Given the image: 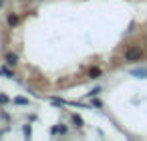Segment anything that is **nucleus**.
<instances>
[{
  "mask_svg": "<svg viewBox=\"0 0 147 141\" xmlns=\"http://www.w3.org/2000/svg\"><path fill=\"white\" fill-rule=\"evenodd\" d=\"M141 57H143V49H141V47H129V49L125 51V61H129V63L141 61Z\"/></svg>",
  "mask_w": 147,
  "mask_h": 141,
  "instance_id": "obj_1",
  "label": "nucleus"
},
{
  "mask_svg": "<svg viewBox=\"0 0 147 141\" xmlns=\"http://www.w3.org/2000/svg\"><path fill=\"white\" fill-rule=\"evenodd\" d=\"M131 75L139 77V79H147V69H135V71H131Z\"/></svg>",
  "mask_w": 147,
  "mask_h": 141,
  "instance_id": "obj_2",
  "label": "nucleus"
},
{
  "mask_svg": "<svg viewBox=\"0 0 147 141\" xmlns=\"http://www.w3.org/2000/svg\"><path fill=\"white\" fill-rule=\"evenodd\" d=\"M6 63H8V65H16V63H18V57H16L14 53H8V55H6Z\"/></svg>",
  "mask_w": 147,
  "mask_h": 141,
  "instance_id": "obj_3",
  "label": "nucleus"
},
{
  "mask_svg": "<svg viewBox=\"0 0 147 141\" xmlns=\"http://www.w3.org/2000/svg\"><path fill=\"white\" fill-rule=\"evenodd\" d=\"M8 24H10V26L18 24V16H16V14H10V16H8Z\"/></svg>",
  "mask_w": 147,
  "mask_h": 141,
  "instance_id": "obj_4",
  "label": "nucleus"
},
{
  "mask_svg": "<svg viewBox=\"0 0 147 141\" xmlns=\"http://www.w3.org/2000/svg\"><path fill=\"white\" fill-rule=\"evenodd\" d=\"M99 75H101V71H99V69H91V71H89V77H93V79H97Z\"/></svg>",
  "mask_w": 147,
  "mask_h": 141,
  "instance_id": "obj_5",
  "label": "nucleus"
},
{
  "mask_svg": "<svg viewBox=\"0 0 147 141\" xmlns=\"http://www.w3.org/2000/svg\"><path fill=\"white\" fill-rule=\"evenodd\" d=\"M14 103H18V105H28V101H26L24 97H16V99H14Z\"/></svg>",
  "mask_w": 147,
  "mask_h": 141,
  "instance_id": "obj_6",
  "label": "nucleus"
},
{
  "mask_svg": "<svg viewBox=\"0 0 147 141\" xmlns=\"http://www.w3.org/2000/svg\"><path fill=\"white\" fill-rule=\"evenodd\" d=\"M73 121H75V123H77V125H83V119H81V117H79V115H73Z\"/></svg>",
  "mask_w": 147,
  "mask_h": 141,
  "instance_id": "obj_7",
  "label": "nucleus"
},
{
  "mask_svg": "<svg viewBox=\"0 0 147 141\" xmlns=\"http://www.w3.org/2000/svg\"><path fill=\"white\" fill-rule=\"evenodd\" d=\"M0 103H8V97H4V95H0Z\"/></svg>",
  "mask_w": 147,
  "mask_h": 141,
  "instance_id": "obj_8",
  "label": "nucleus"
},
{
  "mask_svg": "<svg viewBox=\"0 0 147 141\" xmlns=\"http://www.w3.org/2000/svg\"><path fill=\"white\" fill-rule=\"evenodd\" d=\"M2 4H4V2H2V0H0V8H2Z\"/></svg>",
  "mask_w": 147,
  "mask_h": 141,
  "instance_id": "obj_9",
  "label": "nucleus"
}]
</instances>
